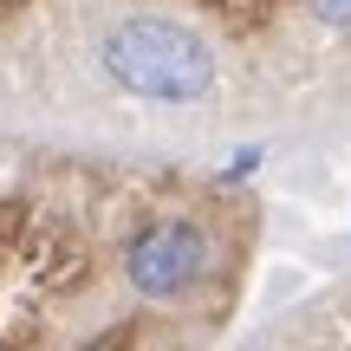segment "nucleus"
Segmentation results:
<instances>
[{"label":"nucleus","instance_id":"1","mask_svg":"<svg viewBox=\"0 0 351 351\" xmlns=\"http://www.w3.org/2000/svg\"><path fill=\"white\" fill-rule=\"evenodd\" d=\"M104 72L156 104H195L215 91V52L176 20H124L104 39Z\"/></svg>","mask_w":351,"mask_h":351},{"label":"nucleus","instance_id":"2","mask_svg":"<svg viewBox=\"0 0 351 351\" xmlns=\"http://www.w3.org/2000/svg\"><path fill=\"white\" fill-rule=\"evenodd\" d=\"M202 267H208V234L195 221H156L124 254V280L143 300H182L202 280Z\"/></svg>","mask_w":351,"mask_h":351},{"label":"nucleus","instance_id":"3","mask_svg":"<svg viewBox=\"0 0 351 351\" xmlns=\"http://www.w3.org/2000/svg\"><path fill=\"white\" fill-rule=\"evenodd\" d=\"M313 13L326 26H339V33H351V0H313Z\"/></svg>","mask_w":351,"mask_h":351}]
</instances>
